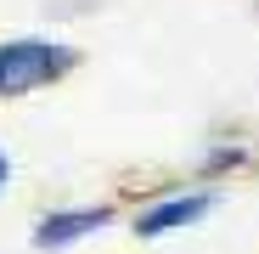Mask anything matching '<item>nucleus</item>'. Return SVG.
<instances>
[{
	"mask_svg": "<svg viewBox=\"0 0 259 254\" xmlns=\"http://www.w3.org/2000/svg\"><path fill=\"white\" fill-rule=\"evenodd\" d=\"M6 187H12V153L0 147V192H6Z\"/></svg>",
	"mask_w": 259,
	"mask_h": 254,
	"instance_id": "obj_5",
	"label": "nucleus"
},
{
	"mask_svg": "<svg viewBox=\"0 0 259 254\" xmlns=\"http://www.w3.org/2000/svg\"><path fill=\"white\" fill-rule=\"evenodd\" d=\"M214 209H220V187H203V181L169 187V192H152L147 203L130 209V237H141V243L175 237V232H186V226H203Z\"/></svg>",
	"mask_w": 259,
	"mask_h": 254,
	"instance_id": "obj_2",
	"label": "nucleus"
},
{
	"mask_svg": "<svg viewBox=\"0 0 259 254\" xmlns=\"http://www.w3.org/2000/svg\"><path fill=\"white\" fill-rule=\"evenodd\" d=\"M107 226H118V203H57L34 221L28 243L39 254H62V248H79L84 237H96Z\"/></svg>",
	"mask_w": 259,
	"mask_h": 254,
	"instance_id": "obj_3",
	"label": "nucleus"
},
{
	"mask_svg": "<svg viewBox=\"0 0 259 254\" xmlns=\"http://www.w3.org/2000/svg\"><path fill=\"white\" fill-rule=\"evenodd\" d=\"M248 164H253V147H248L242 136H214V141L197 153V181H203V187H220V181L242 175Z\"/></svg>",
	"mask_w": 259,
	"mask_h": 254,
	"instance_id": "obj_4",
	"label": "nucleus"
},
{
	"mask_svg": "<svg viewBox=\"0 0 259 254\" xmlns=\"http://www.w3.org/2000/svg\"><path fill=\"white\" fill-rule=\"evenodd\" d=\"M253 17H259V0H253Z\"/></svg>",
	"mask_w": 259,
	"mask_h": 254,
	"instance_id": "obj_6",
	"label": "nucleus"
},
{
	"mask_svg": "<svg viewBox=\"0 0 259 254\" xmlns=\"http://www.w3.org/2000/svg\"><path fill=\"white\" fill-rule=\"evenodd\" d=\"M84 68V51L68 34H0V102H28L57 91Z\"/></svg>",
	"mask_w": 259,
	"mask_h": 254,
	"instance_id": "obj_1",
	"label": "nucleus"
}]
</instances>
